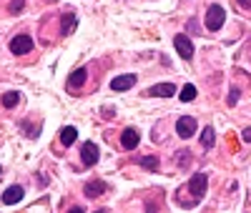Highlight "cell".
<instances>
[{"label": "cell", "mask_w": 251, "mask_h": 213, "mask_svg": "<svg viewBox=\"0 0 251 213\" xmlns=\"http://www.w3.org/2000/svg\"><path fill=\"white\" fill-rule=\"evenodd\" d=\"M224 23H226V10L221 5H211L206 10V28L208 30H221Z\"/></svg>", "instance_id": "obj_1"}, {"label": "cell", "mask_w": 251, "mask_h": 213, "mask_svg": "<svg viewBox=\"0 0 251 213\" xmlns=\"http://www.w3.org/2000/svg\"><path fill=\"white\" fill-rule=\"evenodd\" d=\"M33 50V38L30 35H15L10 40V53L13 55H25Z\"/></svg>", "instance_id": "obj_2"}, {"label": "cell", "mask_w": 251, "mask_h": 213, "mask_svg": "<svg viewBox=\"0 0 251 213\" xmlns=\"http://www.w3.org/2000/svg\"><path fill=\"white\" fill-rule=\"evenodd\" d=\"M206 186H208L206 173H194L191 181H188V190H191L194 198H203V196H206Z\"/></svg>", "instance_id": "obj_3"}, {"label": "cell", "mask_w": 251, "mask_h": 213, "mask_svg": "<svg viewBox=\"0 0 251 213\" xmlns=\"http://www.w3.org/2000/svg\"><path fill=\"white\" fill-rule=\"evenodd\" d=\"M174 46H176V50H178V55H181L183 60H191V58H194V43L188 40L186 35H176V38H174Z\"/></svg>", "instance_id": "obj_4"}, {"label": "cell", "mask_w": 251, "mask_h": 213, "mask_svg": "<svg viewBox=\"0 0 251 213\" xmlns=\"http://www.w3.org/2000/svg\"><path fill=\"white\" fill-rule=\"evenodd\" d=\"M176 133L186 141V138H191L194 133H196V120L191 118V116H186V118H178V123H176Z\"/></svg>", "instance_id": "obj_5"}, {"label": "cell", "mask_w": 251, "mask_h": 213, "mask_svg": "<svg viewBox=\"0 0 251 213\" xmlns=\"http://www.w3.org/2000/svg\"><path fill=\"white\" fill-rule=\"evenodd\" d=\"M138 143H141V133L136 131V128H126V131L121 133V145L126 148V151H133Z\"/></svg>", "instance_id": "obj_6"}, {"label": "cell", "mask_w": 251, "mask_h": 213, "mask_svg": "<svg viewBox=\"0 0 251 213\" xmlns=\"http://www.w3.org/2000/svg\"><path fill=\"white\" fill-rule=\"evenodd\" d=\"M80 161L86 163V166H96L98 163V145L86 141L83 143V151H80Z\"/></svg>", "instance_id": "obj_7"}, {"label": "cell", "mask_w": 251, "mask_h": 213, "mask_svg": "<svg viewBox=\"0 0 251 213\" xmlns=\"http://www.w3.org/2000/svg\"><path fill=\"white\" fill-rule=\"evenodd\" d=\"M23 196H25L23 186H10V188H5V193H3V203L5 206H15V203L23 201Z\"/></svg>", "instance_id": "obj_8"}, {"label": "cell", "mask_w": 251, "mask_h": 213, "mask_svg": "<svg viewBox=\"0 0 251 213\" xmlns=\"http://www.w3.org/2000/svg\"><path fill=\"white\" fill-rule=\"evenodd\" d=\"M133 83H136V75H118V78L111 83V88H113L116 93H121V91L133 88Z\"/></svg>", "instance_id": "obj_9"}, {"label": "cell", "mask_w": 251, "mask_h": 213, "mask_svg": "<svg viewBox=\"0 0 251 213\" xmlns=\"http://www.w3.org/2000/svg\"><path fill=\"white\" fill-rule=\"evenodd\" d=\"M174 93H176L174 83H158V85H153V88L149 91V95H163V98H171Z\"/></svg>", "instance_id": "obj_10"}, {"label": "cell", "mask_w": 251, "mask_h": 213, "mask_svg": "<svg viewBox=\"0 0 251 213\" xmlns=\"http://www.w3.org/2000/svg\"><path fill=\"white\" fill-rule=\"evenodd\" d=\"M100 193H106V183H103V181H91V183H86V196H88V198H96V196H100Z\"/></svg>", "instance_id": "obj_11"}, {"label": "cell", "mask_w": 251, "mask_h": 213, "mask_svg": "<svg viewBox=\"0 0 251 213\" xmlns=\"http://www.w3.org/2000/svg\"><path fill=\"white\" fill-rule=\"evenodd\" d=\"M60 23H63V25H60V33H63V35H71V33L75 30V15H73V13H66V15L60 18Z\"/></svg>", "instance_id": "obj_12"}, {"label": "cell", "mask_w": 251, "mask_h": 213, "mask_svg": "<svg viewBox=\"0 0 251 213\" xmlns=\"http://www.w3.org/2000/svg\"><path fill=\"white\" fill-rule=\"evenodd\" d=\"M75 138H78V131H75L73 125H66V128L60 131V143H63V145H73Z\"/></svg>", "instance_id": "obj_13"}, {"label": "cell", "mask_w": 251, "mask_h": 213, "mask_svg": "<svg viewBox=\"0 0 251 213\" xmlns=\"http://www.w3.org/2000/svg\"><path fill=\"white\" fill-rule=\"evenodd\" d=\"M86 78H88L86 68H78V71H73V73H71V78H68V83H71V88H80V85L86 83Z\"/></svg>", "instance_id": "obj_14"}, {"label": "cell", "mask_w": 251, "mask_h": 213, "mask_svg": "<svg viewBox=\"0 0 251 213\" xmlns=\"http://www.w3.org/2000/svg\"><path fill=\"white\" fill-rule=\"evenodd\" d=\"M214 141H216L214 128H211V125H206V128H203V133H201V145L208 151V148H214Z\"/></svg>", "instance_id": "obj_15"}, {"label": "cell", "mask_w": 251, "mask_h": 213, "mask_svg": "<svg viewBox=\"0 0 251 213\" xmlns=\"http://www.w3.org/2000/svg\"><path fill=\"white\" fill-rule=\"evenodd\" d=\"M18 100H20V93H18V91H8V93L3 95V105H5V108H15Z\"/></svg>", "instance_id": "obj_16"}, {"label": "cell", "mask_w": 251, "mask_h": 213, "mask_svg": "<svg viewBox=\"0 0 251 213\" xmlns=\"http://www.w3.org/2000/svg\"><path fill=\"white\" fill-rule=\"evenodd\" d=\"M194 98H196V88H194L191 83H186L183 88H181V100L188 103V100H194Z\"/></svg>", "instance_id": "obj_17"}, {"label": "cell", "mask_w": 251, "mask_h": 213, "mask_svg": "<svg viewBox=\"0 0 251 213\" xmlns=\"http://www.w3.org/2000/svg\"><path fill=\"white\" fill-rule=\"evenodd\" d=\"M141 166H143V168H149V170H158V158H156V156L141 158Z\"/></svg>", "instance_id": "obj_18"}, {"label": "cell", "mask_w": 251, "mask_h": 213, "mask_svg": "<svg viewBox=\"0 0 251 213\" xmlns=\"http://www.w3.org/2000/svg\"><path fill=\"white\" fill-rule=\"evenodd\" d=\"M239 103V91L231 88V93H228V105H236Z\"/></svg>", "instance_id": "obj_19"}, {"label": "cell", "mask_w": 251, "mask_h": 213, "mask_svg": "<svg viewBox=\"0 0 251 213\" xmlns=\"http://www.w3.org/2000/svg\"><path fill=\"white\" fill-rule=\"evenodd\" d=\"M23 10V0H13V5H10V13H20Z\"/></svg>", "instance_id": "obj_20"}, {"label": "cell", "mask_w": 251, "mask_h": 213, "mask_svg": "<svg viewBox=\"0 0 251 213\" xmlns=\"http://www.w3.org/2000/svg\"><path fill=\"white\" fill-rule=\"evenodd\" d=\"M244 141H246V143H251V128H249V131H244Z\"/></svg>", "instance_id": "obj_21"}, {"label": "cell", "mask_w": 251, "mask_h": 213, "mask_svg": "<svg viewBox=\"0 0 251 213\" xmlns=\"http://www.w3.org/2000/svg\"><path fill=\"white\" fill-rule=\"evenodd\" d=\"M239 5L241 8H251V0H239Z\"/></svg>", "instance_id": "obj_22"}, {"label": "cell", "mask_w": 251, "mask_h": 213, "mask_svg": "<svg viewBox=\"0 0 251 213\" xmlns=\"http://www.w3.org/2000/svg\"><path fill=\"white\" fill-rule=\"evenodd\" d=\"M0 173H3V166H0Z\"/></svg>", "instance_id": "obj_23"}]
</instances>
